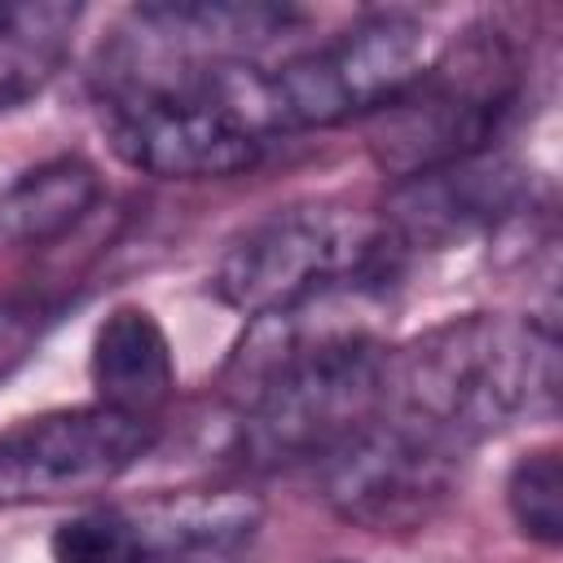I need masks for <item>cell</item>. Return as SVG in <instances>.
Masks as SVG:
<instances>
[{"label": "cell", "instance_id": "14", "mask_svg": "<svg viewBox=\"0 0 563 563\" xmlns=\"http://www.w3.org/2000/svg\"><path fill=\"white\" fill-rule=\"evenodd\" d=\"M506 501L515 523L541 541V545H559L563 541V462L554 449H537L528 457L515 462L510 484H506Z\"/></svg>", "mask_w": 563, "mask_h": 563}, {"label": "cell", "instance_id": "7", "mask_svg": "<svg viewBox=\"0 0 563 563\" xmlns=\"http://www.w3.org/2000/svg\"><path fill=\"white\" fill-rule=\"evenodd\" d=\"M453 484V449L400 418H369L321 457V497L347 523L369 532H405L427 523Z\"/></svg>", "mask_w": 563, "mask_h": 563}, {"label": "cell", "instance_id": "8", "mask_svg": "<svg viewBox=\"0 0 563 563\" xmlns=\"http://www.w3.org/2000/svg\"><path fill=\"white\" fill-rule=\"evenodd\" d=\"M154 444L145 418L110 405L57 409L0 431V506L70 501L110 488Z\"/></svg>", "mask_w": 563, "mask_h": 563}, {"label": "cell", "instance_id": "6", "mask_svg": "<svg viewBox=\"0 0 563 563\" xmlns=\"http://www.w3.org/2000/svg\"><path fill=\"white\" fill-rule=\"evenodd\" d=\"M224 70L185 84L110 92L106 128L119 158L167 180H220L251 167L264 136L229 101Z\"/></svg>", "mask_w": 563, "mask_h": 563}, {"label": "cell", "instance_id": "9", "mask_svg": "<svg viewBox=\"0 0 563 563\" xmlns=\"http://www.w3.org/2000/svg\"><path fill=\"white\" fill-rule=\"evenodd\" d=\"M528 198L532 180L523 167H515L501 154H471L409 176L391 194L383 220L391 224L400 246H435L515 216Z\"/></svg>", "mask_w": 563, "mask_h": 563}, {"label": "cell", "instance_id": "16", "mask_svg": "<svg viewBox=\"0 0 563 563\" xmlns=\"http://www.w3.org/2000/svg\"><path fill=\"white\" fill-rule=\"evenodd\" d=\"M334 563H347V559H334Z\"/></svg>", "mask_w": 563, "mask_h": 563}, {"label": "cell", "instance_id": "4", "mask_svg": "<svg viewBox=\"0 0 563 563\" xmlns=\"http://www.w3.org/2000/svg\"><path fill=\"white\" fill-rule=\"evenodd\" d=\"M405 246L374 211L299 202L251 224L220 260L216 290L246 317H273L383 282Z\"/></svg>", "mask_w": 563, "mask_h": 563}, {"label": "cell", "instance_id": "10", "mask_svg": "<svg viewBox=\"0 0 563 563\" xmlns=\"http://www.w3.org/2000/svg\"><path fill=\"white\" fill-rule=\"evenodd\" d=\"M264 506L238 488L167 493L123 510L128 563H246Z\"/></svg>", "mask_w": 563, "mask_h": 563}, {"label": "cell", "instance_id": "2", "mask_svg": "<svg viewBox=\"0 0 563 563\" xmlns=\"http://www.w3.org/2000/svg\"><path fill=\"white\" fill-rule=\"evenodd\" d=\"M554 400L559 339L550 321L466 312L387 356L383 405L449 449L484 440L523 413H554Z\"/></svg>", "mask_w": 563, "mask_h": 563}, {"label": "cell", "instance_id": "1", "mask_svg": "<svg viewBox=\"0 0 563 563\" xmlns=\"http://www.w3.org/2000/svg\"><path fill=\"white\" fill-rule=\"evenodd\" d=\"M343 295L255 317L229 361L242 449L251 457H325L339 440L378 418L391 352L365 321L334 308Z\"/></svg>", "mask_w": 563, "mask_h": 563}, {"label": "cell", "instance_id": "5", "mask_svg": "<svg viewBox=\"0 0 563 563\" xmlns=\"http://www.w3.org/2000/svg\"><path fill=\"white\" fill-rule=\"evenodd\" d=\"M519 101V66L493 35L462 44L449 62H431L427 75L378 110L374 158L396 176H418L471 154H488V141L506 128Z\"/></svg>", "mask_w": 563, "mask_h": 563}, {"label": "cell", "instance_id": "12", "mask_svg": "<svg viewBox=\"0 0 563 563\" xmlns=\"http://www.w3.org/2000/svg\"><path fill=\"white\" fill-rule=\"evenodd\" d=\"M79 4L13 0L0 4V114L35 97L70 48Z\"/></svg>", "mask_w": 563, "mask_h": 563}, {"label": "cell", "instance_id": "15", "mask_svg": "<svg viewBox=\"0 0 563 563\" xmlns=\"http://www.w3.org/2000/svg\"><path fill=\"white\" fill-rule=\"evenodd\" d=\"M57 563H128V528L123 510H88L66 519L53 532Z\"/></svg>", "mask_w": 563, "mask_h": 563}, {"label": "cell", "instance_id": "11", "mask_svg": "<svg viewBox=\"0 0 563 563\" xmlns=\"http://www.w3.org/2000/svg\"><path fill=\"white\" fill-rule=\"evenodd\" d=\"M172 383L176 365L163 325L136 303L114 308L92 334V387L101 405L150 418L172 396Z\"/></svg>", "mask_w": 563, "mask_h": 563}, {"label": "cell", "instance_id": "13", "mask_svg": "<svg viewBox=\"0 0 563 563\" xmlns=\"http://www.w3.org/2000/svg\"><path fill=\"white\" fill-rule=\"evenodd\" d=\"M97 202V172L84 158H57L0 194V233L13 242H44L70 229Z\"/></svg>", "mask_w": 563, "mask_h": 563}, {"label": "cell", "instance_id": "3", "mask_svg": "<svg viewBox=\"0 0 563 563\" xmlns=\"http://www.w3.org/2000/svg\"><path fill=\"white\" fill-rule=\"evenodd\" d=\"M431 62L435 35L427 22L409 13H369L273 70L229 66L224 92L268 141L273 132L330 128L356 114H378L405 97Z\"/></svg>", "mask_w": 563, "mask_h": 563}]
</instances>
